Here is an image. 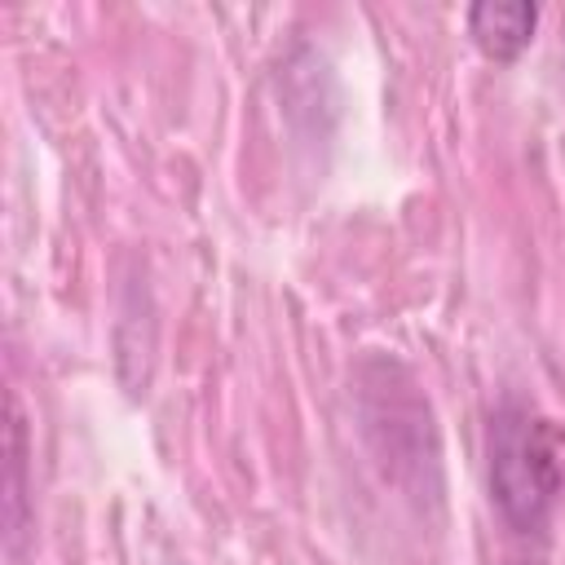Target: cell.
Returning a JSON list of instances; mask_svg holds the SVG:
<instances>
[{
    "label": "cell",
    "instance_id": "obj_1",
    "mask_svg": "<svg viewBox=\"0 0 565 565\" xmlns=\"http://www.w3.org/2000/svg\"><path fill=\"white\" fill-rule=\"evenodd\" d=\"M486 459L499 516L516 534H539L565 499V428L525 406H503L490 419Z\"/></svg>",
    "mask_w": 565,
    "mask_h": 565
},
{
    "label": "cell",
    "instance_id": "obj_2",
    "mask_svg": "<svg viewBox=\"0 0 565 565\" xmlns=\"http://www.w3.org/2000/svg\"><path fill=\"white\" fill-rule=\"evenodd\" d=\"M539 4L530 0H477L468 4V35L494 62H516L534 40Z\"/></svg>",
    "mask_w": 565,
    "mask_h": 565
}]
</instances>
